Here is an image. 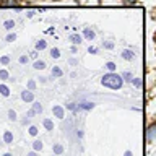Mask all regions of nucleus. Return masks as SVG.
Wrapping results in <instances>:
<instances>
[{
	"label": "nucleus",
	"instance_id": "21",
	"mask_svg": "<svg viewBox=\"0 0 156 156\" xmlns=\"http://www.w3.org/2000/svg\"><path fill=\"white\" fill-rule=\"evenodd\" d=\"M5 41H7V42H15V41H16V34H15V33H8L7 37H5Z\"/></svg>",
	"mask_w": 156,
	"mask_h": 156
},
{
	"label": "nucleus",
	"instance_id": "6",
	"mask_svg": "<svg viewBox=\"0 0 156 156\" xmlns=\"http://www.w3.org/2000/svg\"><path fill=\"white\" fill-rule=\"evenodd\" d=\"M146 138H148V141H153L156 138V125H151L148 132H146Z\"/></svg>",
	"mask_w": 156,
	"mask_h": 156
},
{
	"label": "nucleus",
	"instance_id": "14",
	"mask_svg": "<svg viewBox=\"0 0 156 156\" xmlns=\"http://www.w3.org/2000/svg\"><path fill=\"white\" fill-rule=\"evenodd\" d=\"M0 94L5 96V98H8L10 96V88L7 85H0Z\"/></svg>",
	"mask_w": 156,
	"mask_h": 156
},
{
	"label": "nucleus",
	"instance_id": "10",
	"mask_svg": "<svg viewBox=\"0 0 156 156\" xmlns=\"http://www.w3.org/2000/svg\"><path fill=\"white\" fill-rule=\"evenodd\" d=\"M47 65H46V62L44 60H34V63H33V68H36V70H44V68H46Z\"/></svg>",
	"mask_w": 156,
	"mask_h": 156
},
{
	"label": "nucleus",
	"instance_id": "3",
	"mask_svg": "<svg viewBox=\"0 0 156 156\" xmlns=\"http://www.w3.org/2000/svg\"><path fill=\"white\" fill-rule=\"evenodd\" d=\"M21 99H23L24 102H33V101H34V93L26 88L24 91H21Z\"/></svg>",
	"mask_w": 156,
	"mask_h": 156
},
{
	"label": "nucleus",
	"instance_id": "16",
	"mask_svg": "<svg viewBox=\"0 0 156 156\" xmlns=\"http://www.w3.org/2000/svg\"><path fill=\"white\" fill-rule=\"evenodd\" d=\"M3 28L7 29V31H12V29L15 28V21L13 20H7V21L3 23Z\"/></svg>",
	"mask_w": 156,
	"mask_h": 156
},
{
	"label": "nucleus",
	"instance_id": "13",
	"mask_svg": "<svg viewBox=\"0 0 156 156\" xmlns=\"http://www.w3.org/2000/svg\"><path fill=\"white\" fill-rule=\"evenodd\" d=\"M42 125H44V129L49 130V132L54 130V122H52L51 119H44V120H42Z\"/></svg>",
	"mask_w": 156,
	"mask_h": 156
},
{
	"label": "nucleus",
	"instance_id": "34",
	"mask_svg": "<svg viewBox=\"0 0 156 156\" xmlns=\"http://www.w3.org/2000/svg\"><path fill=\"white\" fill-rule=\"evenodd\" d=\"M68 62H70V65H76V58H70V60H68Z\"/></svg>",
	"mask_w": 156,
	"mask_h": 156
},
{
	"label": "nucleus",
	"instance_id": "20",
	"mask_svg": "<svg viewBox=\"0 0 156 156\" xmlns=\"http://www.w3.org/2000/svg\"><path fill=\"white\" fill-rule=\"evenodd\" d=\"M54 153H55V154H62L63 153V146L60 143H55V145H54Z\"/></svg>",
	"mask_w": 156,
	"mask_h": 156
},
{
	"label": "nucleus",
	"instance_id": "33",
	"mask_svg": "<svg viewBox=\"0 0 156 156\" xmlns=\"http://www.w3.org/2000/svg\"><path fill=\"white\" fill-rule=\"evenodd\" d=\"M132 81H133V85H135V86H140V83H141V81L138 80V78H133Z\"/></svg>",
	"mask_w": 156,
	"mask_h": 156
},
{
	"label": "nucleus",
	"instance_id": "32",
	"mask_svg": "<svg viewBox=\"0 0 156 156\" xmlns=\"http://www.w3.org/2000/svg\"><path fill=\"white\" fill-rule=\"evenodd\" d=\"M104 47H106V49H112V47H114V44L107 41V42H104Z\"/></svg>",
	"mask_w": 156,
	"mask_h": 156
},
{
	"label": "nucleus",
	"instance_id": "8",
	"mask_svg": "<svg viewBox=\"0 0 156 156\" xmlns=\"http://www.w3.org/2000/svg\"><path fill=\"white\" fill-rule=\"evenodd\" d=\"M62 75H63V70H62V68L58 67V65H54V67H52V76H54V78H60Z\"/></svg>",
	"mask_w": 156,
	"mask_h": 156
},
{
	"label": "nucleus",
	"instance_id": "4",
	"mask_svg": "<svg viewBox=\"0 0 156 156\" xmlns=\"http://www.w3.org/2000/svg\"><path fill=\"white\" fill-rule=\"evenodd\" d=\"M83 37L88 39V41H94V39H96V33L93 31L91 28H85V31H83Z\"/></svg>",
	"mask_w": 156,
	"mask_h": 156
},
{
	"label": "nucleus",
	"instance_id": "24",
	"mask_svg": "<svg viewBox=\"0 0 156 156\" xmlns=\"http://www.w3.org/2000/svg\"><path fill=\"white\" fill-rule=\"evenodd\" d=\"M122 78H124L125 81H132V80H133V75H132L130 72H124V73H122Z\"/></svg>",
	"mask_w": 156,
	"mask_h": 156
},
{
	"label": "nucleus",
	"instance_id": "29",
	"mask_svg": "<svg viewBox=\"0 0 156 156\" xmlns=\"http://www.w3.org/2000/svg\"><path fill=\"white\" fill-rule=\"evenodd\" d=\"M29 58H33V60H37V51H36V49L29 52Z\"/></svg>",
	"mask_w": 156,
	"mask_h": 156
},
{
	"label": "nucleus",
	"instance_id": "27",
	"mask_svg": "<svg viewBox=\"0 0 156 156\" xmlns=\"http://www.w3.org/2000/svg\"><path fill=\"white\" fill-rule=\"evenodd\" d=\"M0 63H2V65H8V63H10V57L8 55H2V57H0Z\"/></svg>",
	"mask_w": 156,
	"mask_h": 156
},
{
	"label": "nucleus",
	"instance_id": "25",
	"mask_svg": "<svg viewBox=\"0 0 156 156\" xmlns=\"http://www.w3.org/2000/svg\"><path fill=\"white\" fill-rule=\"evenodd\" d=\"M106 68H107V70H109V72H115L117 65H115L114 62H107V63H106Z\"/></svg>",
	"mask_w": 156,
	"mask_h": 156
},
{
	"label": "nucleus",
	"instance_id": "7",
	"mask_svg": "<svg viewBox=\"0 0 156 156\" xmlns=\"http://www.w3.org/2000/svg\"><path fill=\"white\" fill-rule=\"evenodd\" d=\"M34 47H36L37 52H41V51H44V49L47 47V42L44 41V39H37V41H36V46H34Z\"/></svg>",
	"mask_w": 156,
	"mask_h": 156
},
{
	"label": "nucleus",
	"instance_id": "23",
	"mask_svg": "<svg viewBox=\"0 0 156 156\" xmlns=\"http://www.w3.org/2000/svg\"><path fill=\"white\" fill-rule=\"evenodd\" d=\"M18 62L21 63V65H26V63L29 62V55H24V54H23V55H20V58H18Z\"/></svg>",
	"mask_w": 156,
	"mask_h": 156
},
{
	"label": "nucleus",
	"instance_id": "35",
	"mask_svg": "<svg viewBox=\"0 0 156 156\" xmlns=\"http://www.w3.org/2000/svg\"><path fill=\"white\" fill-rule=\"evenodd\" d=\"M54 31H55V28H54V26L47 29V33H49V34H54Z\"/></svg>",
	"mask_w": 156,
	"mask_h": 156
},
{
	"label": "nucleus",
	"instance_id": "1",
	"mask_svg": "<svg viewBox=\"0 0 156 156\" xmlns=\"http://www.w3.org/2000/svg\"><path fill=\"white\" fill-rule=\"evenodd\" d=\"M101 85L109 88V90H120L122 85H124V78H122V75H117L115 72H109L106 75H102Z\"/></svg>",
	"mask_w": 156,
	"mask_h": 156
},
{
	"label": "nucleus",
	"instance_id": "30",
	"mask_svg": "<svg viewBox=\"0 0 156 156\" xmlns=\"http://www.w3.org/2000/svg\"><path fill=\"white\" fill-rule=\"evenodd\" d=\"M15 0H0V5H13Z\"/></svg>",
	"mask_w": 156,
	"mask_h": 156
},
{
	"label": "nucleus",
	"instance_id": "37",
	"mask_svg": "<svg viewBox=\"0 0 156 156\" xmlns=\"http://www.w3.org/2000/svg\"><path fill=\"white\" fill-rule=\"evenodd\" d=\"M28 156H37V151H34V150H33L31 153H28Z\"/></svg>",
	"mask_w": 156,
	"mask_h": 156
},
{
	"label": "nucleus",
	"instance_id": "31",
	"mask_svg": "<svg viewBox=\"0 0 156 156\" xmlns=\"http://www.w3.org/2000/svg\"><path fill=\"white\" fill-rule=\"evenodd\" d=\"M88 52H90V54H96V52H98V49H96V47H93V46H90V47H88Z\"/></svg>",
	"mask_w": 156,
	"mask_h": 156
},
{
	"label": "nucleus",
	"instance_id": "22",
	"mask_svg": "<svg viewBox=\"0 0 156 156\" xmlns=\"http://www.w3.org/2000/svg\"><path fill=\"white\" fill-rule=\"evenodd\" d=\"M28 132H29V135H31V136H36V135L39 133V130H37L36 125H31V127L28 129Z\"/></svg>",
	"mask_w": 156,
	"mask_h": 156
},
{
	"label": "nucleus",
	"instance_id": "5",
	"mask_svg": "<svg viewBox=\"0 0 156 156\" xmlns=\"http://www.w3.org/2000/svg\"><path fill=\"white\" fill-rule=\"evenodd\" d=\"M70 41H72L73 46H80V44L83 42V36H81V34H78V33H75V34H72V36H70Z\"/></svg>",
	"mask_w": 156,
	"mask_h": 156
},
{
	"label": "nucleus",
	"instance_id": "39",
	"mask_svg": "<svg viewBox=\"0 0 156 156\" xmlns=\"http://www.w3.org/2000/svg\"><path fill=\"white\" fill-rule=\"evenodd\" d=\"M125 156H132V153L130 151H125Z\"/></svg>",
	"mask_w": 156,
	"mask_h": 156
},
{
	"label": "nucleus",
	"instance_id": "18",
	"mask_svg": "<svg viewBox=\"0 0 156 156\" xmlns=\"http://www.w3.org/2000/svg\"><path fill=\"white\" fill-rule=\"evenodd\" d=\"M33 111L36 112V114H41V112H42V106H41V102H34V101H33Z\"/></svg>",
	"mask_w": 156,
	"mask_h": 156
},
{
	"label": "nucleus",
	"instance_id": "11",
	"mask_svg": "<svg viewBox=\"0 0 156 156\" xmlns=\"http://www.w3.org/2000/svg\"><path fill=\"white\" fill-rule=\"evenodd\" d=\"M122 57H124L125 60H133V58H135V54L132 52V51H129V49H125V51H122Z\"/></svg>",
	"mask_w": 156,
	"mask_h": 156
},
{
	"label": "nucleus",
	"instance_id": "17",
	"mask_svg": "<svg viewBox=\"0 0 156 156\" xmlns=\"http://www.w3.org/2000/svg\"><path fill=\"white\" fill-rule=\"evenodd\" d=\"M33 150L34 151H41L42 150V141L41 140H34L33 141Z\"/></svg>",
	"mask_w": 156,
	"mask_h": 156
},
{
	"label": "nucleus",
	"instance_id": "2",
	"mask_svg": "<svg viewBox=\"0 0 156 156\" xmlns=\"http://www.w3.org/2000/svg\"><path fill=\"white\" fill-rule=\"evenodd\" d=\"M52 114H54V117H57V119H63V117H65V107H62L60 104L54 106L52 107Z\"/></svg>",
	"mask_w": 156,
	"mask_h": 156
},
{
	"label": "nucleus",
	"instance_id": "36",
	"mask_svg": "<svg viewBox=\"0 0 156 156\" xmlns=\"http://www.w3.org/2000/svg\"><path fill=\"white\" fill-rule=\"evenodd\" d=\"M26 16H28V18H33V16H34V12H28Z\"/></svg>",
	"mask_w": 156,
	"mask_h": 156
},
{
	"label": "nucleus",
	"instance_id": "40",
	"mask_svg": "<svg viewBox=\"0 0 156 156\" xmlns=\"http://www.w3.org/2000/svg\"><path fill=\"white\" fill-rule=\"evenodd\" d=\"M3 156H13V154H12V153H5Z\"/></svg>",
	"mask_w": 156,
	"mask_h": 156
},
{
	"label": "nucleus",
	"instance_id": "19",
	"mask_svg": "<svg viewBox=\"0 0 156 156\" xmlns=\"http://www.w3.org/2000/svg\"><path fill=\"white\" fill-rule=\"evenodd\" d=\"M51 57L52 58H60V51H58L57 47H52L51 49Z\"/></svg>",
	"mask_w": 156,
	"mask_h": 156
},
{
	"label": "nucleus",
	"instance_id": "9",
	"mask_svg": "<svg viewBox=\"0 0 156 156\" xmlns=\"http://www.w3.org/2000/svg\"><path fill=\"white\" fill-rule=\"evenodd\" d=\"M93 107H94V104H93V102H88V101L80 102V104H78V109H83V111H91Z\"/></svg>",
	"mask_w": 156,
	"mask_h": 156
},
{
	"label": "nucleus",
	"instance_id": "28",
	"mask_svg": "<svg viewBox=\"0 0 156 156\" xmlns=\"http://www.w3.org/2000/svg\"><path fill=\"white\" fill-rule=\"evenodd\" d=\"M8 119H10V120H16V119H18V117H16V112H15L13 109L8 111Z\"/></svg>",
	"mask_w": 156,
	"mask_h": 156
},
{
	"label": "nucleus",
	"instance_id": "41",
	"mask_svg": "<svg viewBox=\"0 0 156 156\" xmlns=\"http://www.w3.org/2000/svg\"><path fill=\"white\" fill-rule=\"evenodd\" d=\"M154 42H156V34H154Z\"/></svg>",
	"mask_w": 156,
	"mask_h": 156
},
{
	"label": "nucleus",
	"instance_id": "26",
	"mask_svg": "<svg viewBox=\"0 0 156 156\" xmlns=\"http://www.w3.org/2000/svg\"><path fill=\"white\" fill-rule=\"evenodd\" d=\"M26 86H28V90H31V91H34V90H36V81H34V80H28V83H26Z\"/></svg>",
	"mask_w": 156,
	"mask_h": 156
},
{
	"label": "nucleus",
	"instance_id": "38",
	"mask_svg": "<svg viewBox=\"0 0 156 156\" xmlns=\"http://www.w3.org/2000/svg\"><path fill=\"white\" fill-rule=\"evenodd\" d=\"M39 81H41V83H46L47 78H46V76H41V78H39Z\"/></svg>",
	"mask_w": 156,
	"mask_h": 156
},
{
	"label": "nucleus",
	"instance_id": "12",
	"mask_svg": "<svg viewBox=\"0 0 156 156\" xmlns=\"http://www.w3.org/2000/svg\"><path fill=\"white\" fill-rule=\"evenodd\" d=\"M3 141L5 143H13V133L10 130H5V133H3Z\"/></svg>",
	"mask_w": 156,
	"mask_h": 156
},
{
	"label": "nucleus",
	"instance_id": "15",
	"mask_svg": "<svg viewBox=\"0 0 156 156\" xmlns=\"http://www.w3.org/2000/svg\"><path fill=\"white\" fill-rule=\"evenodd\" d=\"M8 78H10V73H8L7 68H0V80L5 81V80H8Z\"/></svg>",
	"mask_w": 156,
	"mask_h": 156
}]
</instances>
